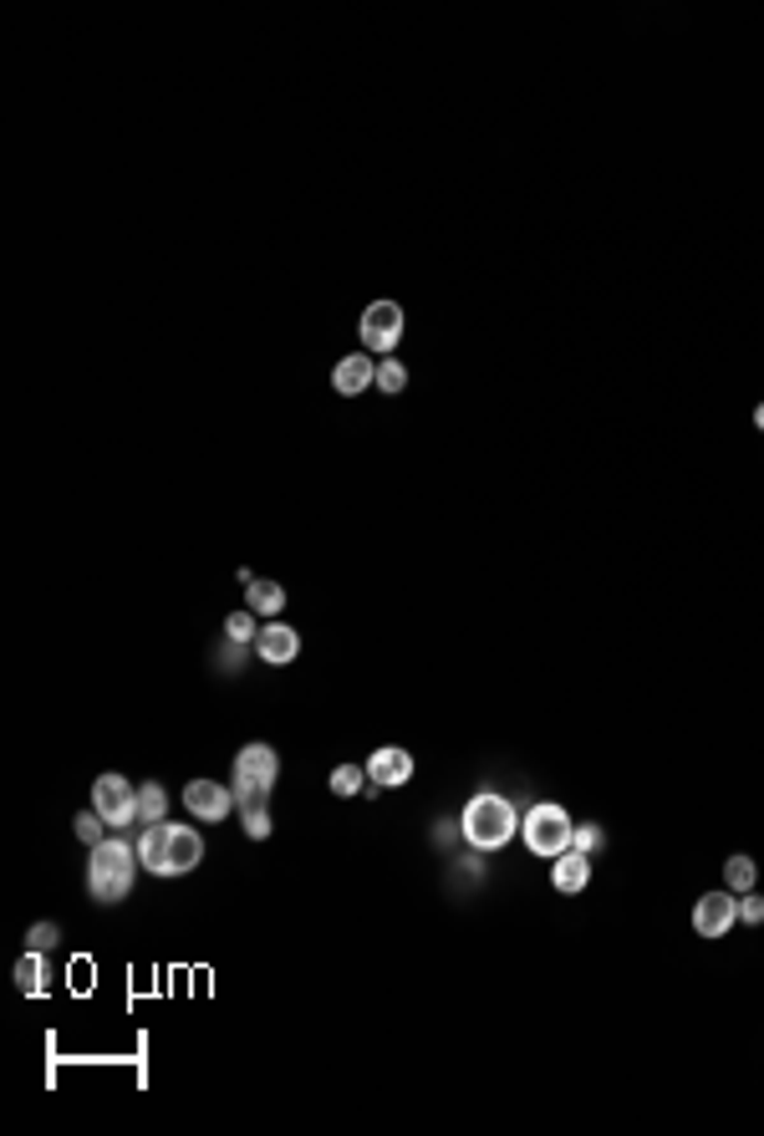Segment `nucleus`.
Returning <instances> with one entry per match:
<instances>
[{
	"label": "nucleus",
	"instance_id": "2",
	"mask_svg": "<svg viewBox=\"0 0 764 1136\" xmlns=\"http://www.w3.org/2000/svg\"><path fill=\"white\" fill-rule=\"evenodd\" d=\"M514 831H520V816L500 790H479L459 816V836L469 841V851H505Z\"/></svg>",
	"mask_w": 764,
	"mask_h": 1136
},
{
	"label": "nucleus",
	"instance_id": "25",
	"mask_svg": "<svg viewBox=\"0 0 764 1136\" xmlns=\"http://www.w3.org/2000/svg\"><path fill=\"white\" fill-rule=\"evenodd\" d=\"M56 938H62V933H56V923H36V927L26 933V948L46 953V948H56Z\"/></svg>",
	"mask_w": 764,
	"mask_h": 1136
},
{
	"label": "nucleus",
	"instance_id": "11",
	"mask_svg": "<svg viewBox=\"0 0 764 1136\" xmlns=\"http://www.w3.org/2000/svg\"><path fill=\"white\" fill-rule=\"evenodd\" d=\"M184 806H189V816H199V820H224L235 810V790L220 785V779H194L184 790Z\"/></svg>",
	"mask_w": 764,
	"mask_h": 1136
},
{
	"label": "nucleus",
	"instance_id": "16",
	"mask_svg": "<svg viewBox=\"0 0 764 1136\" xmlns=\"http://www.w3.org/2000/svg\"><path fill=\"white\" fill-rule=\"evenodd\" d=\"M41 978H46V964H41L36 948H26V958L15 964V989H21V994H41Z\"/></svg>",
	"mask_w": 764,
	"mask_h": 1136
},
{
	"label": "nucleus",
	"instance_id": "1",
	"mask_svg": "<svg viewBox=\"0 0 764 1136\" xmlns=\"http://www.w3.org/2000/svg\"><path fill=\"white\" fill-rule=\"evenodd\" d=\"M138 861L153 877H184L204 861V841H199L194 826L159 820V826H144V836H138Z\"/></svg>",
	"mask_w": 764,
	"mask_h": 1136
},
{
	"label": "nucleus",
	"instance_id": "6",
	"mask_svg": "<svg viewBox=\"0 0 764 1136\" xmlns=\"http://www.w3.org/2000/svg\"><path fill=\"white\" fill-rule=\"evenodd\" d=\"M93 810L107 820V831H123L138 820V785H128L123 775H97L93 785Z\"/></svg>",
	"mask_w": 764,
	"mask_h": 1136
},
{
	"label": "nucleus",
	"instance_id": "4",
	"mask_svg": "<svg viewBox=\"0 0 764 1136\" xmlns=\"http://www.w3.org/2000/svg\"><path fill=\"white\" fill-rule=\"evenodd\" d=\"M276 779H280V754L270 744H245L235 754V806L240 810L265 806V795L276 790Z\"/></svg>",
	"mask_w": 764,
	"mask_h": 1136
},
{
	"label": "nucleus",
	"instance_id": "17",
	"mask_svg": "<svg viewBox=\"0 0 764 1136\" xmlns=\"http://www.w3.org/2000/svg\"><path fill=\"white\" fill-rule=\"evenodd\" d=\"M754 857H729L724 861V882H729V892H754Z\"/></svg>",
	"mask_w": 764,
	"mask_h": 1136
},
{
	"label": "nucleus",
	"instance_id": "20",
	"mask_svg": "<svg viewBox=\"0 0 764 1136\" xmlns=\"http://www.w3.org/2000/svg\"><path fill=\"white\" fill-rule=\"evenodd\" d=\"M362 779H368V769H357V765H337V769H331V795H342V800H347V795L362 790Z\"/></svg>",
	"mask_w": 764,
	"mask_h": 1136
},
{
	"label": "nucleus",
	"instance_id": "3",
	"mask_svg": "<svg viewBox=\"0 0 764 1136\" xmlns=\"http://www.w3.org/2000/svg\"><path fill=\"white\" fill-rule=\"evenodd\" d=\"M138 867H144V861H138V846L107 836V841L93 846V857H87V892H93L97 902H123L132 892V872H138Z\"/></svg>",
	"mask_w": 764,
	"mask_h": 1136
},
{
	"label": "nucleus",
	"instance_id": "5",
	"mask_svg": "<svg viewBox=\"0 0 764 1136\" xmlns=\"http://www.w3.org/2000/svg\"><path fill=\"white\" fill-rule=\"evenodd\" d=\"M571 836H576V820L561 806H551V800H545V806H530L526 820H520V841H526L530 857H545V861L566 857Z\"/></svg>",
	"mask_w": 764,
	"mask_h": 1136
},
{
	"label": "nucleus",
	"instance_id": "15",
	"mask_svg": "<svg viewBox=\"0 0 764 1136\" xmlns=\"http://www.w3.org/2000/svg\"><path fill=\"white\" fill-rule=\"evenodd\" d=\"M163 810H169V790H163L159 779L138 785V820H144V826H159Z\"/></svg>",
	"mask_w": 764,
	"mask_h": 1136
},
{
	"label": "nucleus",
	"instance_id": "9",
	"mask_svg": "<svg viewBox=\"0 0 764 1136\" xmlns=\"http://www.w3.org/2000/svg\"><path fill=\"white\" fill-rule=\"evenodd\" d=\"M296 652H301V633L296 627H286V622H265L261 633H255V658L270 662V668H286V662H296Z\"/></svg>",
	"mask_w": 764,
	"mask_h": 1136
},
{
	"label": "nucleus",
	"instance_id": "24",
	"mask_svg": "<svg viewBox=\"0 0 764 1136\" xmlns=\"http://www.w3.org/2000/svg\"><path fill=\"white\" fill-rule=\"evenodd\" d=\"M739 923L760 927V923H764V898H754V892H739Z\"/></svg>",
	"mask_w": 764,
	"mask_h": 1136
},
{
	"label": "nucleus",
	"instance_id": "18",
	"mask_svg": "<svg viewBox=\"0 0 764 1136\" xmlns=\"http://www.w3.org/2000/svg\"><path fill=\"white\" fill-rule=\"evenodd\" d=\"M255 633H261V622H255L251 607H240V612L224 617V637H230V643H255Z\"/></svg>",
	"mask_w": 764,
	"mask_h": 1136
},
{
	"label": "nucleus",
	"instance_id": "19",
	"mask_svg": "<svg viewBox=\"0 0 764 1136\" xmlns=\"http://www.w3.org/2000/svg\"><path fill=\"white\" fill-rule=\"evenodd\" d=\"M378 387H382L388 397H397L403 387H408V368H403L397 358H382V362H378Z\"/></svg>",
	"mask_w": 764,
	"mask_h": 1136
},
{
	"label": "nucleus",
	"instance_id": "14",
	"mask_svg": "<svg viewBox=\"0 0 764 1136\" xmlns=\"http://www.w3.org/2000/svg\"><path fill=\"white\" fill-rule=\"evenodd\" d=\"M245 607H251L255 617H276V612L286 607V586L255 576V582H245Z\"/></svg>",
	"mask_w": 764,
	"mask_h": 1136
},
{
	"label": "nucleus",
	"instance_id": "26",
	"mask_svg": "<svg viewBox=\"0 0 764 1136\" xmlns=\"http://www.w3.org/2000/svg\"><path fill=\"white\" fill-rule=\"evenodd\" d=\"M754 428H760V434H764V403H760V408H754Z\"/></svg>",
	"mask_w": 764,
	"mask_h": 1136
},
{
	"label": "nucleus",
	"instance_id": "10",
	"mask_svg": "<svg viewBox=\"0 0 764 1136\" xmlns=\"http://www.w3.org/2000/svg\"><path fill=\"white\" fill-rule=\"evenodd\" d=\"M362 769H368V779L378 790H397V785L413 779V754L397 750V744H382V750H372V760Z\"/></svg>",
	"mask_w": 764,
	"mask_h": 1136
},
{
	"label": "nucleus",
	"instance_id": "22",
	"mask_svg": "<svg viewBox=\"0 0 764 1136\" xmlns=\"http://www.w3.org/2000/svg\"><path fill=\"white\" fill-rule=\"evenodd\" d=\"M103 831H107V820H103V816H97V810H93V816H77V841H82V846H87V851H93V846H97V841H107V836H103Z\"/></svg>",
	"mask_w": 764,
	"mask_h": 1136
},
{
	"label": "nucleus",
	"instance_id": "13",
	"mask_svg": "<svg viewBox=\"0 0 764 1136\" xmlns=\"http://www.w3.org/2000/svg\"><path fill=\"white\" fill-rule=\"evenodd\" d=\"M551 886L561 892V898H576V892H586V886H592V857H581V851L555 857V861H551Z\"/></svg>",
	"mask_w": 764,
	"mask_h": 1136
},
{
	"label": "nucleus",
	"instance_id": "8",
	"mask_svg": "<svg viewBox=\"0 0 764 1136\" xmlns=\"http://www.w3.org/2000/svg\"><path fill=\"white\" fill-rule=\"evenodd\" d=\"M734 923H739V898H729V892H703L699 907H693V933H699V938H724Z\"/></svg>",
	"mask_w": 764,
	"mask_h": 1136
},
{
	"label": "nucleus",
	"instance_id": "21",
	"mask_svg": "<svg viewBox=\"0 0 764 1136\" xmlns=\"http://www.w3.org/2000/svg\"><path fill=\"white\" fill-rule=\"evenodd\" d=\"M606 846V831L602 826H592V820H586V826H576V836H571V851H581V857H592V851H602Z\"/></svg>",
	"mask_w": 764,
	"mask_h": 1136
},
{
	"label": "nucleus",
	"instance_id": "7",
	"mask_svg": "<svg viewBox=\"0 0 764 1136\" xmlns=\"http://www.w3.org/2000/svg\"><path fill=\"white\" fill-rule=\"evenodd\" d=\"M362 342H368V352H397V342H403V306L397 301H372L368 311H362Z\"/></svg>",
	"mask_w": 764,
	"mask_h": 1136
},
{
	"label": "nucleus",
	"instance_id": "12",
	"mask_svg": "<svg viewBox=\"0 0 764 1136\" xmlns=\"http://www.w3.org/2000/svg\"><path fill=\"white\" fill-rule=\"evenodd\" d=\"M372 383H378V362L362 358V352H347V358L331 368V387H337L342 397H357L362 387H372Z\"/></svg>",
	"mask_w": 764,
	"mask_h": 1136
},
{
	"label": "nucleus",
	"instance_id": "23",
	"mask_svg": "<svg viewBox=\"0 0 764 1136\" xmlns=\"http://www.w3.org/2000/svg\"><path fill=\"white\" fill-rule=\"evenodd\" d=\"M240 820H245V836H251V841H265V836H270V810L265 806L240 810Z\"/></svg>",
	"mask_w": 764,
	"mask_h": 1136
}]
</instances>
